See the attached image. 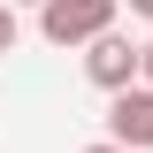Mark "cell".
<instances>
[{
	"label": "cell",
	"mask_w": 153,
	"mask_h": 153,
	"mask_svg": "<svg viewBox=\"0 0 153 153\" xmlns=\"http://www.w3.org/2000/svg\"><path fill=\"white\" fill-rule=\"evenodd\" d=\"M16 38H23V23H16V0H0V54H16Z\"/></svg>",
	"instance_id": "277c9868"
},
{
	"label": "cell",
	"mask_w": 153,
	"mask_h": 153,
	"mask_svg": "<svg viewBox=\"0 0 153 153\" xmlns=\"http://www.w3.org/2000/svg\"><path fill=\"white\" fill-rule=\"evenodd\" d=\"M115 16H123V0H38V38L84 54L100 31H115Z\"/></svg>",
	"instance_id": "6da1fadb"
},
{
	"label": "cell",
	"mask_w": 153,
	"mask_h": 153,
	"mask_svg": "<svg viewBox=\"0 0 153 153\" xmlns=\"http://www.w3.org/2000/svg\"><path fill=\"white\" fill-rule=\"evenodd\" d=\"M130 16H138V23H153V0H130Z\"/></svg>",
	"instance_id": "8992f818"
},
{
	"label": "cell",
	"mask_w": 153,
	"mask_h": 153,
	"mask_svg": "<svg viewBox=\"0 0 153 153\" xmlns=\"http://www.w3.org/2000/svg\"><path fill=\"white\" fill-rule=\"evenodd\" d=\"M107 138H123L130 153H153V84L146 76L123 84V92H107Z\"/></svg>",
	"instance_id": "3957f363"
},
{
	"label": "cell",
	"mask_w": 153,
	"mask_h": 153,
	"mask_svg": "<svg viewBox=\"0 0 153 153\" xmlns=\"http://www.w3.org/2000/svg\"><path fill=\"white\" fill-rule=\"evenodd\" d=\"M84 76H92L100 92L138 84V76H146V38H130V31H100L92 46H84Z\"/></svg>",
	"instance_id": "7a4b0ae2"
},
{
	"label": "cell",
	"mask_w": 153,
	"mask_h": 153,
	"mask_svg": "<svg viewBox=\"0 0 153 153\" xmlns=\"http://www.w3.org/2000/svg\"><path fill=\"white\" fill-rule=\"evenodd\" d=\"M16 8H23V0H16ZM31 8H38V0H31Z\"/></svg>",
	"instance_id": "ba28073f"
},
{
	"label": "cell",
	"mask_w": 153,
	"mask_h": 153,
	"mask_svg": "<svg viewBox=\"0 0 153 153\" xmlns=\"http://www.w3.org/2000/svg\"><path fill=\"white\" fill-rule=\"evenodd\" d=\"M146 84H153V38H146Z\"/></svg>",
	"instance_id": "52a82bcc"
},
{
	"label": "cell",
	"mask_w": 153,
	"mask_h": 153,
	"mask_svg": "<svg viewBox=\"0 0 153 153\" xmlns=\"http://www.w3.org/2000/svg\"><path fill=\"white\" fill-rule=\"evenodd\" d=\"M84 153H130V146H123V138H100V146H84Z\"/></svg>",
	"instance_id": "5b68a950"
}]
</instances>
